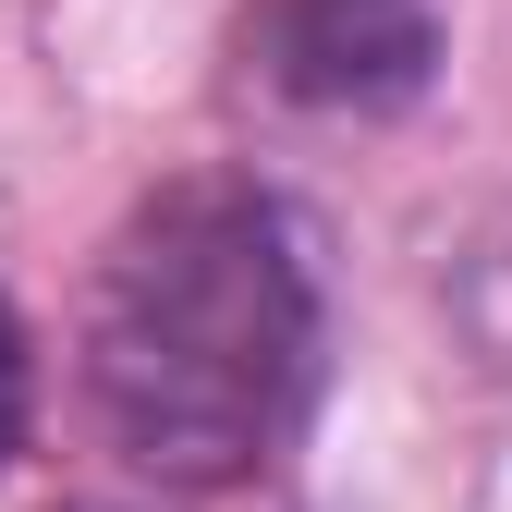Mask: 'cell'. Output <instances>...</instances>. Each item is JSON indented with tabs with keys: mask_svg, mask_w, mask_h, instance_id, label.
<instances>
[{
	"mask_svg": "<svg viewBox=\"0 0 512 512\" xmlns=\"http://www.w3.org/2000/svg\"><path fill=\"white\" fill-rule=\"evenodd\" d=\"M317 391V281L256 183H159L86 281V403L171 488H232Z\"/></svg>",
	"mask_w": 512,
	"mask_h": 512,
	"instance_id": "1",
	"label": "cell"
},
{
	"mask_svg": "<svg viewBox=\"0 0 512 512\" xmlns=\"http://www.w3.org/2000/svg\"><path fill=\"white\" fill-rule=\"evenodd\" d=\"M427 0H256V61L281 98L317 110H391L427 86Z\"/></svg>",
	"mask_w": 512,
	"mask_h": 512,
	"instance_id": "2",
	"label": "cell"
},
{
	"mask_svg": "<svg viewBox=\"0 0 512 512\" xmlns=\"http://www.w3.org/2000/svg\"><path fill=\"white\" fill-rule=\"evenodd\" d=\"M13 439H25V330L0 305V464H13Z\"/></svg>",
	"mask_w": 512,
	"mask_h": 512,
	"instance_id": "3",
	"label": "cell"
}]
</instances>
